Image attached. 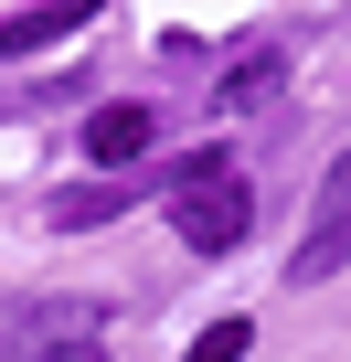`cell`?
<instances>
[{"instance_id": "cell-6", "label": "cell", "mask_w": 351, "mask_h": 362, "mask_svg": "<svg viewBox=\"0 0 351 362\" xmlns=\"http://www.w3.org/2000/svg\"><path fill=\"white\" fill-rule=\"evenodd\" d=\"M277 86H287V43H245V54L224 64V86H213V107H234V117H245V107H266Z\"/></svg>"}, {"instance_id": "cell-7", "label": "cell", "mask_w": 351, "mask_h": 362, "mask_svg": "<svg viewBox=\"0 0 351 362\" xmlns=\"http://www.w3.org/2000/svg\"><path fill=\"white\" fill-rule=\"evenodd\" d=\"M128 203H138L128 170H117V181H75V192H54V224H64V235H96V224H117Z\"/></svg>"}, {"instance_id": "cell-3", "label": "cell", "mask_w": 351, "mask_h": 362, "mask_svg": "<svg viewBox=\"0 0 351 362\" xmlns=\"http://www.w3.org/2000/svg\"><path fill=\"white\" fill-rule=\"evenodd\" d=\"M351 267V149L319 170V192H309V235L287 245V288H319Z\"/></svg>"}, {"instance_id": "cell-2", "label": "cell", "mask_w": 351, "mask_h": 362, "mask_svg": "<svg viewBox=\"0 0 351 362\" xmlns=\"http://www.w3.org/2000/svg\"><path fill=\"white\" fill-rule=\"evenodd\" d=\"M0 341L32 351V362H96L107 298H22V309H0Z\"/></svg>"}, {"instance_id": "cell-1", "label": "cell", "mask_w": 351, "mask_h": 362, "mask_svg": "<svg viewBox=\"0 0 351 362\" xmlns=\"http://www.w3.org/2000/svg\"><path fill=\"white\" fill-rule=\"evenodd\" d=\"M170 235H182L192 256H234L245 235H256V192L234 181V160L224 149H192V160H170Z\"/></svg>"}, {"instance_id": "cell-4", "label": "cell", "mask_w": 351, "mask_h": 362, "mask_svg": "<svg viewBox=\"0 0 351 362\" xmlns=\"http://www.w3.org/2000/svg\"><path fill=\"white\" fill-rule=\"evenodd\" d=\"M160 149V107H96L85 117V160L96 170H128V160H149Z\"/></svg>"}, {"instance_id": "cell-8", "label": "cell", "mask_w": 351, "mask_h": 362, "mask_svg": "<svg viewBox=\"0 0 351 362\" xmlns=\"http://www.w3.org/2000/svg\"><path fill=\"white\" fill-rule=\"evenodd\" d=\"M256 351V320H213L203 341H192V362H245Z\"/></svg>"}, {"instance_id": "cell-5", "label": "cell", "mask_w": 351, "mask_h": 362, "mask_svg": "<svg viewBox=\"0 0 351 362\" xmlns=\"http://www.w3.org/2000/svg\"><path fill=\"white\" fill-rule=\"evenodd\" d=\"M107 11V0H32V11H11V22H0V64H11V54H43V43H64V33H85Z\"/></svg>"}]
</instances>
